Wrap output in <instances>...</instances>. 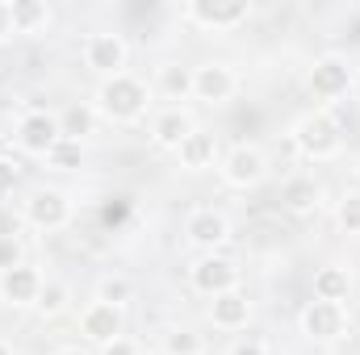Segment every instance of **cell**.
I'll list each match as a JSON object with an SVG mask.
<instances>
[{"label": "cell", "mask_w": 360, "mask_h": 355, "mask_svg": "<svg viewBox=\"0 0 360 355\" xmlns=\"http://www.w3.org/2000/svg\"><path fill=\"white\" fill-rule=\"evenodd\" d=\"M92 109H96V117H105V121H113V126H134V121H143L147 109H151V84L139 80V76H130V72L109 76V80L96 84Z\"/></svg>", "instance_id": "1"}, {"label": "cell", "mask_w": 360, "mask_h": 355, "mask_svg": "<svg viewBox=\"0 0 360 355\" xmlns=\"http://www.w3.org/2000/svg\"><path fill=\"white\" fill-rule=\"evenodd\" d=\"M289 138H293V147H297L306 159H314V163H327V159H335V155L344 151V130H340V121H335L331 113H323V109L302 113V117L293 121Z\"/></svg>", "instance_id": "2"}, {"label": "cell", "mask_w": 360, "mask_h": 355, "mask_svg": "<svg viewBox=\"0 0 360 355\" xmlns=\"http://www.w3.org/2000/svg\"><path fill=\"white\" fill-rule=\"evenodd\" d=\"M352 80H356V72H352V63H348L344 55H323V59H314V67H310V76H306V92H310L319 105H331V100L348 96Z\"/></svg>", "instance_id": "3"}, {"label": "cell", "mask_w": 360, "mask_h": 355, "mask_svg": "<svg viewBox=\"0 0 360 355\" xmlns=\"http://www.w3.org/2000/svg\"><path fill=\"white\" fill-rule=\"evenodd\" d=\"M252 17L248 0H188L184 4V21H193L205 34H222V29H239Z\"/></svg>", "instance_id": "4"}, {"label": "cell", "mask_w": 360, "mask_h": 355, "mask_svg": "<svg viewBox=\"0 0 360 355\" xmlns=\"http://www.w3.org/2000/svg\"><path fill=\"white\" fill-rule=\"evenodd\" d=\"M218 172H222V180H226L231 188H256L260 180L269 176V155H264L256 142H235V147L222 155Z\"/></svg>", "instance_id": "5"}, {"label": "cell", "mask_w": 360, "mask_h": 355, "mask_svg": "<svg viewBox=\"0 0 360 355\" xmlns=\"http://www.w3.org/2000/svg\"><path fill=\"white\" fill-rule=\"evenodd\" d=\"M297 326L314 343H335V339L348 335V309L335 305V301H306L302 314H297Z\"/></svg>", "instance_id": "6"}, {"label": "cell", "mask_w": 360, "mask_h": 355, "mask_svg": "<svg viewBox=\"0 0 360 355\" xmlns=\"http://www.w3.org/2000/svg\"><path fill=\"white\" fill-rule=\"evenodd\" d=\"M126 63H130V46H126V38H122V34L101 29V34H89V38H84V67L96 72L101 80L122 76V72H126Z\"/></svg>", "instance_id": "7"}, {"label": "cell", "mask_w": 360, "mask_h": 355, "mask_svg": "<svg viewBox=\"0 0 360 355\" xmlns=\"http://www.w3.org/2000/svg\"><path fill=\"white\" fill-rule=\"evenodd\" d=\"M13 142H17L25 155H42V159H46V155L63 142V134H59V113H46V109L25 113V117L17 121Z\"/></svg>", "instance_id": "8"}, {"label": "cell", "mask_w": 360, "mask_h": 355, "mask_svg": "<svg viewBox=\"0 0 360 355\" xmlns=\"http://www.w3.org/2000/svg\"><path fill=\"white\" fill-rule=\"evenodd\" d=\"M25 222H30L34 230H42V234L63 230V226L72 222V196L59 192V188H38V192H30V201H25Z\"/></svg>", "instance_id": "9"}, {"label": "cell", "mask_w": 360, "mask_h": 355, "mask_svg": "<svg viewBox=\"0 0 360 355\" xmlns=\"http://www.w3.org/2000/svg\"><path fill=\"white\" fill-rule=\"evenodd\" d=\"M235 92H239V76H235L231 63L210 59V63L193 67V100H201V105H226Z\"/></svg>", "instance_id": "10"}, {"label": "cell", "mask_w": 360, "mask_h": 355, "mask_svg": "<svg viewBox=\"0 0 360 355\" xmlns=\"http://www.w3.org/2000/svg\"><path fill=\"white\" fill-rule=\"evenodd\" d=\"M188 284L201 293V297H222L231 288H239V267L231 264L226 255H201L197 264L188 267Z\"/></svg>", "instance_id": "11"}, {"label": "cell", "mask_w": 360, "mask_h": 355, "mask_svg": "<svg viewBox=\"0 0 360 355\" xmlns=\"http://www.w3.org/2000/svg\"><path fill=\"white\" fill-rule=\"evenodd\" d=\"M122 309L117 305H109V301H89L84 309H80V339L92 343L96 351L105 347V343H113V339H122Z\"/></svg>", "instance_id": "12"}, {"label": "cell", "mask_w": 360, "mask_h": 355, "mask_svg": "<svg viewBox=\"0 0 360 355\" xmlns=\"http://www.w3.org/2000/svg\"><path fill=\"white\" fill-rule=\"evenodd\" d=\"M42 284H46V276L34 264H17V267H8V272H0V301L13 305V309H34Z\"/></svg>", "instance_id": "13"}, {"label": "cell", "mask_w": 360, "mask_h": 355, "mask_svg": "<svg viewBox=\"0 0 360 355\" xmlns=\"http://www.w3.org/2000/svg\"><path fill=\"white\" fill-rule=\"evenodd\" d=\"M184 239H188L197 251L214 255V251L231 239V222H226V213H218V209H193V213L184 217Z\"/></svg>", "instance_id": "14"}, {"label": "cell", "mask_w": 360, "mask_h": 355, "mask_svg": "<svg viewBox=\"0 0 360 355\" xmlns=\"http://www.w3.org/2000/svg\"><path fill=\"white\" fill-rule=\"evenodd\" d=\"M176 163L184 172H210L222 163V147H218V134L210 130H193L184 142L176 147Z\"/></svg>", "instance_id": "15"}, {"label": "cell", "mask_w": 360, "mask_h": 355, "mask_svg": "<svg viewBox=\"0 0 360 355\" xmlns=\"http://www.w3.org/2000/svg\"><path fill=\"white\" fill-rule=\"evenodd\" d=\"M252 314H256V305H252V297L243 288H231V293H222V297L210 301V322L218 330H248Z\"/></svg>", "instance_id": "16"}, {"label": "cell", "mask_w": 360, "mask_h": 355, "mask_svg": "<svg viewBox=\"0 0 360 355\" xmlns=\"http://www.w3.org/2000/svg\"><path fill=\"white\" fill-rule=\"evenodd\" d=\"M193 130H197L193 113H188V109H180V105H172V109L155 113V121H151V142H155V147H164V151H176Z\"/></svg>", "instance_id": "17"}, {"label": "cell", "mask_w": 360, "mask_h": 355, "mask_svg": "<svg viewBox=\"0 0 360 355\" xmlns=\"http://www.w3.org/2000/svg\"><path fill=\"white\" fill-rule=\"evenodd\" d=\"M281 205H285L289 213L306 217V213H314V209L323 205V184L314 176H289L285 188H281Z\"/></svg>", "instance_id": "18"}, {"label": "cell", "mask_w": 360, "mask_h": 355, "mask_svg": "<svg viewBox=\"0 0 360 355\" xmlns=\"http://www.w3.org/2000/svg\"><path fill=\"white\" fill-rule=\"evenodd\" d=\"M352 297V272L344 264H323L314 272V301H335L344 305Z\"/></svg>", "instance_id": "19"}, {"label": "cell", "mask_w": 360, "mask_h": 355, "mask_svg": "<svg viewBox=\"0 0 360 355\" xmlns=\"http://www.w3.org/2000/svg\"><path fill=\"white\" fill-rule=\"evenodd\" d=\"M8 21H13V34H42L51 25V4L46 0H13Z\"/></svg>", "instance_id": "20"}, {"label": "cell", "mask_w": 360, "mask_h": 355, "mask_svg": "<svg viewBox=\"0 0 360 355\" xmlns=\"http://www.w3.org/2000/svg\"><path fill=\"white\" fill-rule=\"evenodd\" d=\"M92 130H96V109L92 105H68L59 113V134L63 142H84Z\"/></svg>", "instance_id": "21"}, {"label": "cell", "mask_w": 360, "mask_h": 355, "mask_svg": "<svg viewBox=\"0 0 360 355\" xmlns=\"http://www.w3.org/2000/svg\"><path fill=\"white\" fill-rule=\"evenodd\" d=\"M68 305H72V284H68V280H46L42 293H38V305H34V309H38L42 318H59Z\"/></svg>", "instance_id": "22"}, {"label": "cell", "mask_w": 360, "mask_h": 355, "mask_svg": "<svg viewBox=\"0 0 360 355\" xmlns=\"http://www.w3.org/2000/svg\"><path fill=\"white\" fill-rule=\"evenodd\" d=\"M160 92H164L168 100H184V96H193V67H180V63L160 67Z\"/></svg>", "instance_id": "23"}, {"label": "cell", "mask_w": 360, "mask_h": 355, "mask_svg": "<svg viewBox=\"0 0 360 355\" xmlns=\"http://www.w3.org/2000/svg\"><path fill=\"white\" fill-rule=\"evenodd\" d=\"M335 222H340L344 234H360V188H348L335 201Z\"/></svg>", "instance_id": "24"}, {"label": "cell", "mask_w": 360, "mask_h": 355, "mask_svg": "<svg viewBox=\"0 0 360 355\" xmlns=\"http://www.w3.org/2000/svg\"><path fill=\"white\" fill-rule=\"evenodd\" d=\"M130 297H134V284H130L126 276H101V280H96V301H109V305L122 309Z\"/></svg>", "instance_id": "25"}, {"label": "cell", "mask_w": 360, "mask_h": 355, "mask_svg": "<svg viewBox=\"0 0 360 355\" xmlns=\"http://www.w3.org/2000/svg\"><path fill=\"white\" fill-rule=\"evenodd\" d=\"M164 355H201V335L197 330H168L164 335Z\"/></svg>", "instance_id": "26"}, {"label": "cell", "mask_w": 360, "mask_h": 355, "mask_svg": "<svg viewBox=\"0 0 360 355\" xmlns=\"http://www.w3.org/2000/svg\"><path fill=\"white\" fill-rule=\"evenodd\" d=\"M46 163H51V168H59V172H72V168H80V163H84V147H80V142H59V147L46 155Z\"/></svg>", "instance_id": "27"}, {"label": "cell", "mask_w": 360, "mask_h": 355, "mask_svg": "<svg viewBox=\"0 0 360 355\" xmlns=\"http://www.w3.org/2000/svg\"><path fill=\"white\" fill-rule=\"evenodd\" d=\"M226 355H272V351H269V339H260V335H239V339L226 347Z\"/></svg>", "instance_id": "28"}, {"label": "cell", "mask_w": 360, "mask_h": 355, "mask_svg": "<svg viewBox=\"0 0 360 355\" xmlns=\"http://www.w3.org/2000/svg\"><path fill=\"white\" fill-rule=\"evenodd\" d=\"M25 264L21 260V243L13 239V234H0V272H8V267Z\"/></svg>", "instance_id": "29"}, {"label": "cell", "mask_w": 360, "mask_h": 355, "mask_svg": "<svg viewBox=\"0 0 360 355\" xmlns=\"http://www.w3.org/2000/svg\"><path fill=\"white\" fill-rule=\"evenodd\" d=\"M17 184H21V163L8 155V159H0V196H8Z\"/></svg>", "instance_id": "30"}, {"label": "cell", "mask_w": 360, "mask_h": 355, "mask_svg": "<svg viewBox=\"0 0 360 355\" xmlns=\"http://www.w3.org/2000/svg\"><path fill=\"white\" fill-rule=\"evenodd\" d=\"M96 355H143V347H139L134 339H126V335H122V339H113V343H105V347H101Z\"/></svg>", "instance_id": "31"}, {"label": "cell", "mask_w": 360, "mask_h": 355, "mask_svg": "<svg viewBox=\"0 0 360 355\" xmlns=\"http://www.w3.org/2000/svg\"><path fill=\"white\" fill-rule=\"evenodd\" d=\"M8 34H13V21H8V4L0 0V42H4Z\"/></svg>", "instance_id": "32"}, {"label": "cell", "mask_w": 360, "mask_h": 355, "mask_svg": "<svg viewBox=\"0 0 360 355\" xmlns=\"http://www.w3.org/2000/svg\"><path fill=\"white\" fill-rule=\"evenodd\" d=\"M55 355H92V351H89V347H59Z\"/></svg>", "instance_id": "33"}, {"label": "cell", "mask_w": 360, "mask_h": 355, "mask_svg": "<svg viewBox=\"0 0 360 355\" xmlns=\"http://www.w3.org/2000/svg\"><path fill=\"white\" fill-rule=\"evenodd\" d=\"M0 159H8V138L0 134Z\"/></svg>", "instance_id": "34"}, {"label": "cell", "mask_w": 360, "mask_h": 355, "mask_svg": "<svg viewBox=\"0 0 360 355\" xmlns=\"http://www.w3.org/2000/svg\"><path fill=\"white\" fill-rule=\"evenodd\" d=\"M0 355H13V347H8V343H4V339H0Z\"/></svg>", "instance_id": "35"}, {"label": "cell", "mask_w": 360, "mask_h": 355, "mask_svg": "<svg viewBox=\"0 0 360 355\" xmlns=\"http://www.w3.org/2000/svg\"><path fill=\"white\" fill-rule=\"evenodd\" d=\"M352 84H356V92H360V72H356V80H352Z\"/></svg>", "instance_id": "36"}]
</instances>
